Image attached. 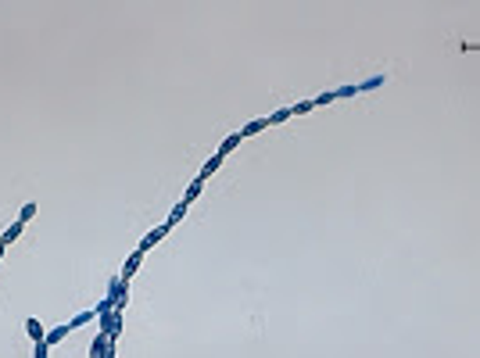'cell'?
Listing matches in <instances>:
<instances>
[{
    "label": "cell",
    "instance_id": "6da1fadb",
    "mask_svg": "<svg viewBox=\"0 0 480 358\" xmlns=\"http://www.w3.org/2000/svg\"><path fill=\"white\" fill-rule=\"evenodd\" d=\"M29 333L36 337V344H39V340H43V330H39V323H36V319H29Z\"/></svg>",
    "mask_w": 480,
    "mask_h": 358
},
{
    "label": "cell",
    "instance_id": "7a4b0ae2",
    "mask_svg": "<svg viewBox=\"0 0 480 358\" xmlns=\"http://www.w3.org/2000/svg\"><path fill=\"white\" fill-rule=\"evenodd\" d=\"M0 254H4V247H0Z\"/></svg>",
    "mask_w": 480,
    "mask_h": 358
}]
</instances>
